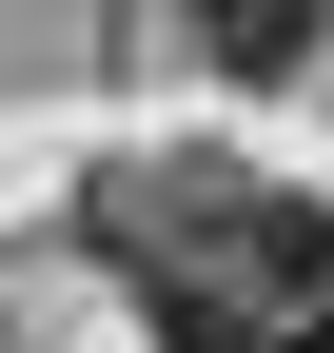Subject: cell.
<instances>
[{"label":"cell","mask_w":334,"mask_h":353,"mask_svg":"<svg viewBox=\"0 0 334 353\" xmlns=\"http://www.w3.org/2000/svg\"><path fill=\"white\" fill-rule=\"evenodd\" d=\"M177 20H197V39H217V59H236V79H295V59H315V20H334V0H177Z\"/></svg>","instance_id":"2"},{"label":"cell","mask_w":334,"mask_h":353,"mask_svg":"<svg viewBox=\"0 0 334 353\" xmlns=\"http://www.w3.org/2000/svg\"><path fill=\"white\" fill-rule=\"evenodd\" d=\"M118 255L177 294V334L334 353V216H295V196H138V216H118Z\"/></svg>","instance_id":"1"}]
</instances>
